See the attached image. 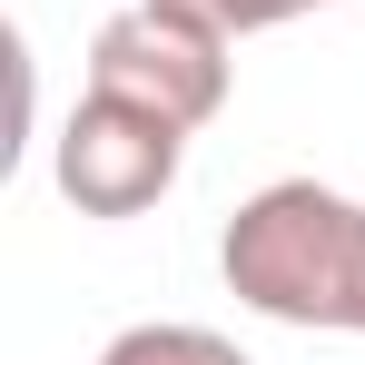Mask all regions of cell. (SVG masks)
I'll use <instances>...</instances> for the list:
<instances>
[{"mask_svg": "<svg viewBox=\"0 0 365 365\" xmlns=\"http://www.w3.org/2000/svg\"><path fill=\"white\" fill-rule=\"evenodd\" d=\"M227 297L277 316V326H326V336H365V207L326 178H277L257 187L227 237Z\"/></svg>", "mask_w": 365, "mask_h": 365, "instance_id": "obj_1", "label": "cell"}, {"mask_svg": "<svg viewBox=\"0 0 365 365\" xmlns=\"http://www.w3.org/2000/svg\"><path fill=\"white\" fill-rule=\"evenodd\" d=\"M227 50H237V40H217L207 20L138 0L119 20H99V40H89V89L138 99V109H158V119H178L187 138H197V128L227 109Z\"/></svg>", "mask_w": 365, "mask_h": 365, "instance_id": "obj_2", "label": "cell"}, {"mask_svg": "<svg viewBox=\"0 0 365 365\" xmlns=\"http://www.w3.org/2000/svg\"><path fill=\"white\" fill-rule=\"evenodd\" d=\"M178 158H187V128L138 109V99H109L89 89L79 109L60 119V148H50V178L79 217H138L178 187Z\"/></svg>", "mask_w": 365, "mask_h": 365, "instance_id": "obj_3", "label": "cell"}, {"mask_svg": "<svg viewBox=\"0 0 365 365\" xmlns=\"http://www.w3.org/2000/svg\"><path fill=\"white\" fill-rule=\"evenodd\" d=\"M99 365H247L217 326H128L99 346Z\"/></svg>", "mask_w": 365, "mask_h": 365, "instance_id": "obj_4", "label": "cell"}, {"mask_svg": "<svg viewBox=\"0 0 365 365\" xmlns=\"http://www.w3.org/2000/svg\"><path fill=\"white\" fill-rule=\"evenodd\" d=\"M158 10H187V20H207L217 40H257V30L297 20V10H316V0H158Z\"/></svg>", "mask_w": 365, "mask_h": 365, "instance_id": "obj_5", "label": "cell"}]
</instances>
